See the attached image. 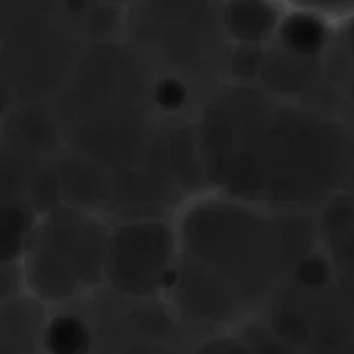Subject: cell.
<instances>
[{"mask_svg": "<svg viewBox=\"0 0 354 354\" xmlns=\"http://www.w3.org/2000/svg\"><path fill=\"white\" fill-rule=\"evenodd\" d=\"M282 39L290 51L300 56H313L326 42L324 26L314 17L296 15L282 26Z\"/></svg>", "mask_w": 354, "mask_h": 354, "instance_id": "cell-1", "label": "cell"}, {"mask_svg": "<svg viewBox=\"0 0 354 354\" xmlns=\"http://www.w3.org/2000/svg\"><path fill=\"white\" fill-rule=\"evenodd\" d=\"M47 342L51 354H86L88 350L87 330L74 318H57L50 326Z\"/></svg>", "mask_w": 354, "mask_h": 354, "instance_id": "cell-2", "label": "cell"}, {"mask_svg": "<svg viewBox=\"0 0 354 354\" xmlns=\"http://www.w3.org/2000/svg\"><path fill=\"white\" fill-rule=\"evenodd\" d=\"M338 78L347 92L350 100L354 102V14L342 29L338 39Z\"/></svg>", "mask_w": 354, "mask_h": 354, "instance_id": "cell-3", "label": "cell"}, {"mask_svg": "<svg viewBox=\"0 0 354 354\" xmlns=\"http://www.w3.org/2000/svg\"><path fill=\"white\" fill-rule=\"evenodd\" d=\"M348 207L347 212V218H345L344 223V230H342V252H344V259L347 260L348 268L354 272V203Z\"/></svg>", "mask_w": 354, "mask_h": 354, "instance_id": "cell-4", "label": "cell"}]
</instances>
